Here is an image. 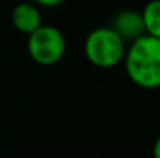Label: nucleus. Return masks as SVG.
<instances>
[{"label":"nucleus","mask_w":160,"mask_h":158,"mask_svg":"<svg viewBox=\"0 0 160 158\" xmlns=\"http://www.w3.org/2000/svg\"><path fill=\"white\" fill-rule=\"evenodd\" d=\"M27 50L36 64L42 67H52L64 57L65 37L62 31L53 25H42L28 36Z\"/></svg>","instance_id":"7ed1b4c3"},{"label":"nucleus","mask_w":160,"mask_h":158,"mask_svg":"<svg viewBox=\"0 0 160 158\" xmlns=\"http://www.w3.org/2000/svg\"><path fill=\"white\" fill-rule=\"evenodd\" d=\"M11 22L17 31L30 36L42 26V14L38 5L19 3L11 12Z\"/></svg>","instance_id":"39448f33"},{"label":"nucleus","mask_w":160,"mask_h":158,"mask_svg":"<svg viewBox=\"0 0 160 158\" xmlns=\"http://www.w3.org/2000/svg\"><path fill=\"white\" fill-rule=\"evenodd\" d=\"M152 158H160V135L157 136L152 146Z\"/></svg>","instance_id":"6e6552de"},{"label":"nucleus","mask_w":160,"mask_h":158,"mask_svg":"<svg viewBox=\"0 0 160 158\" xmlns=\"http://www.w3.org/2000/svg\"><path fill=\"white\" fill-rule=\"evenodd\" d=\"M118 37L126 44V42H134L145 36V25H143V17L140 11L135 9H123L117 12V16L112 20L110 26Z\"/></svg>","instance_id":"20e7f679"},{"label":"nucleus","mask_w":160,"mask_h":158,"mask_svg":"<svg viewBox=\"0 0 160 158\" xmlns=\"http://www.w3.org/2000/svg\"><path fill=\"white\" fill-rule=\"evenodd\" d=\"M140 12L143 17L145 34L160 39V0L149 2Z\"/></svg>","instance_id":"423d86ee"},{"label":"nucleus","mask_w":160,"mask_h":158,"mask_svg":"<svg viewBox=\"0 0 160 158\" xmlns=\"http://www.w3.org/2000/svg\"><path fill=\"white\" fill-rule=\"evenodd\" d=\"M123 60L128 78L137 87L160 89V39L145 34L131 42Z\"/></svg>","instance_id":"f257e3e1"},{"label":"nucleus","mask_w":160,"mask_h":158,"mask_svg":"<svg viewBox=\"0 0 160 158\" xmlns=\"http://www.w3.org/2000/svg\"><path fill=\"white\" fill-rule=\"evenodd\" d=\"M62 3V0H39L38 5L39 6H44V8H54V6H59Z\"/></svg>","instance_id":"0eeeda50"},{"label":"nucleus","mask_w":160,"mask_h":158,"mask_svg":"<svg viewBox=\"0 0 160 158\" xmlns=\"http://www.w3.org/2000/svg\"><path fill=\"white\" fill-rule=\"evenodd\" d=\"M126 53V44L110 26H100L90 31L84 42L87 60L98 68L117 67Z\"/></svg>","instance_id":"f03ea898"}]
</instances>
